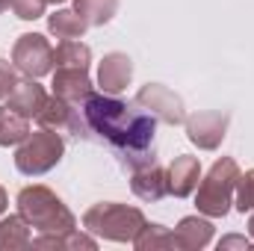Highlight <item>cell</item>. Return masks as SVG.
Returning <instances> with one entry per match:
<instances>
[{
    "mask_svg": "<svg viewBox=\"0 0 254 251\" xmlns=\"http://www.w3.org/2000/svg\"><path fill=\"white\" fill-rule=\"evenodd\" d=\"M83 119L104 142H110L130 169L154 163V133L157 119L148 110H136L116 95H89L83 104Z\"/></svg>",
    "mask_w": 254,
    "mask_h": 251,
    "instance_id": "6da1fadb",
    "label": "cell"
},
{
    "mask_svg": "<svg viewBox=\"0 0 254 251\" xmlns=\"http://www.w3.org/2000/svg\"><path fill=\"white\" fill-rule=\"evenodd\" d=\"M18 213L27 219L30 228L42 234H65L74 231V213L63 204V198L48 187H24L18 192Z\"/></svg>",
    "mask_w": 254,
    "mask_h": 251,
    "instance_id": "7a4b0ae2",
    "label": "cell"
},
{
    "mask_svg": "<svg viewBox=\"0 0 254 251\" xmlns=\"http://www.w3.org/2000/svg\"><path fill=\"white\" fill-rule=\"evenodd\" d=\"M240 181V166L234 157H222L213 163V169L207 172V178L198 184L195 195V207L204 216L213 219H225L231 213V201H234V189Z\"/></svg>",
    "mask_w": 254,
    "mask_h": 251,
    "instance_id": "3957f363",
    "label": "cell"
},
{
    "mask_svg": "<svg viewBox=\"0 0 254 251\" xmlns=\"http://www.w3.org/2000/svg\"><path fill=\"white\" fill-rule=\"evenodd\" d=\"M83 228L110 240V243H133L136 234L145 228V216L139 207L127 204H95L83 216Z\"/></svg>",
    "mask_w": 254,
    "mask_h": 251,
    "instance_id": "277c9868",
    "label": "cell"
},
{
    "mask_svg": "<svg viewBox=\"0 0 254 251\" xmlns=\"http://www.w3.org/2000/svg\"><path fill=\"white\" fill-rule=\"evenodd\" d=\"M63 154H65L63 136L57 130H51V127H42V130L30 133L21 142L18 154H15V169L21 175H27V178H36V175L51 172L63 160Z\"/></svg>",
    "mask_w": 254,
    "mask_h": 251,
    "instance_id": "5b68a950",
    "label": "cell"
},
{
    "mask_svg": "<svg viewBox=\"0 0 254 251\" xmlns=\"http://www.w3.org/2000/svg\"><path fill=\"white\" fill-rule=\"evenodd\" d=\"M12 63H15V68L21 74H27L33 80L51 74L54 65H57L54 63V48H51V42L42 33H24V36H18V42L12 48Z\"/></svg>",
    "mask_w": 254,
    "mask_h": 251,
    "instance_id": "8992f818",
    "label": "cell"
},
{
    "mask_svg": "<svg viewBox=\"0 0 254 251\" xmlns=\"http://www.w3.org/2000/svg\"><path fill=\"white\" fill-rule=\"evenodd\" d=\"M133 104H136V107H142V110H148L154 119H160V122H166V125H172V127L187 122L184 101H181V95H175L169 86L148 83V86H142V89L136 92Z\"/></svg>",
    "mask_w": 254,
    "mask_h": 251,
    "instance_id": "52a82bcc",
    "label": "cell"
},
{
    "mask_svg": "<svg viewBox=\"0 0 254 251\" xmlns=\"http://www.w3.org/2000/svg\"><path fill=\"white\" fill-rule=\"evenodd\" d=\"M184 125H187V136H190L192 145H198L201 151H216L228 133L231 116L219 113V110H204V113L190 116Z\"/></svg>",
    "mask_w": 254,
    "mask_h": 251,
    "instance_id": "ba28073f",
    "label": "cell"
},
{
    "mask_svg": "<svg viewBox=\"0 0 254 251\" xmlns=\"http://www.w3.org/2000/svg\"><path fill=\"white\" fill-rule=\"evenodd\" d=\"M54 95L68 101L71 107H83L92 95V80L89 68H57L54 74Z\"/></svg>",
    "mask_w": 254,
    "mask_h": 251,
    "instance_id": "9c48e42d",
    "label": "cell"
},
{
    "mask_svg": "<svg viewBox=\"0 0 254 251\" xmlns=\"http://www.w3.org/2000/svg\"><path fill=\"white\" fill-rule=\"evenodd\" d=\"M133 77V63L127 54H107L98 65V86L104 95H122Z\"/></svg>",
    "mask_w": 254,
    "mask_h": 251,
    "instance_id": "30bf717a",
    "label": "cell"
},
{
    "mask_svg": "<svg viewBox=\"0 0 254 251\" xmlns=\"http://www.w3.org/2000/svg\"><path fill=\"white\" fill-rule=\"evenodd\" d=\"M198 181H201V163L198 157H175V163L166 169V184H169V192L175 198H187L198 189Z\"/></svg>",
    "mask_w": 254,
    "mask_h": 251,
    "instance_id": "8fae6325",
    "label": "cell"
},
{
    "mask_svg": "<svg viewBox=\"0 0 254 251\" xmlns=\"http://www.w3.org/2000/svg\"><path fill=\"white\" fill-rule=\"evenodd\" d=\"M130 189L139 201H160L166 192H169V184H166V169H160L157 163H145L139 169H133V181H130Z\"/></svg>",
    "mask_w": 254,
    "mask_h": 251,
    "instance_id": "7c38bea8",
    "label": "cell"
},
{
    "mask_svg": "<svg viewBox=\"0 0 254 251\" xmlns=\"http://www.w3.org/2000/svg\"><path fill=\"white\" fill-rule=\"evenodd\" d=\"M36 122L42 127H51V130H71V133H77L80 136V119H77V107H71L68 101L63 98H48L45 101V107L39 110V116H36Z\"/></svg>",
    "mask_w": 254,
    "mask_h": 251,
    "instance_id": "4fadbf2b",
    "label": "cell"
},
{
    "mask_svg": "<svg viewBox=\"0 0 254 251\" xmlns=\"http://www.w3.org/2000/svg\"><path fill=\"white\" fill-rule=\"evenodd\" d=\"M45 101H48L45 89H42L33 77H27V80H18V83H15V89L9 92V104H6V107H12L15 113H21V116H27V119H36L39 110L45 107Z\"/></svg>",
    "mask_w": 254,
    "mask_h": 251,
    "instance_id": "5bb4252c",
    "label": "cell"
},
{
    "mask_svg": "<svg viewBox=\"0 0 254 251\" xmlns=\"http://www.w3.org/2000/svg\"><path fill=\"white\" fill-rule=\"evenodd\" d=\"M175 237H178V243H181L184 251H198V249H204V246H210V240H213V225H210L207 219L187 216V219H181Z\"/></svg>",
    "mask_w": 254,
    "mask_h": 251,
    "instance_id": "9a60e30c",
    "label": "cell"
},
{
    "mask_svg": "<svg viewBox=\"0 0 254 251\" xmlns=\"http://www.w3.org/2000/svg\"><path fill=\"white\" fill-rule=\"evenodd\" d=\"M30 136V119L15 113L12 107H0V148L21 145Z\"/></svg>",
    "mask_w": 254,
    "mask_h": 251,
    "instance_id": "2e32d148",
    "label": "cell"
},
{
    "mask_svg": "<svg viewBox=\"0 0 254 251\" xmlns=\"http://www.w3.org/2000/svg\"><path fill=\"white\" fill-rule=\"evenodd\" d=\"M30 225L27 219L18 216H6L0 222V251H18V249H30Z\"/></svg>",
    "mask_w": 254,
    "mask_h": 251,
    "instance_id": "e0dca14e",
    "label": "cell"
},
{
    "mask_svg": "<svg viewBox=\"0 0 254 251\" xmlns=\"http://www.w3.org/2000/svg\"><path fill=\"white\" fill-rule=\"evenodd\" d=\"M122 0H74V12L89 24V27H104L116 18Z\"/></svg>",
    "mask_w": 254,
    "mask_h": 251,
    "instance_id": "ac0fdd59",
    "label": "cell"
},
{
    "mask_svg": "<svg viewBox=\"0 0 254 251\" xmlns=\"http://www.w3.org/2000/svg\"><path fill=\"white\" fill-rule=\"evenodd\" d=\"M133 249L136 251H163V249H181V243H178V237L169 231V228H163V225H148L145 222V228L136 234V240H133Z\"/></svg>",
    "mask_w": 254,
    "mask_h": 251,
    "instance_id": "d6986e66",
    "label": "cell"
},
{
    "mask_svg": "<svg viewBox=\"0 0 254 251\" xmlns=\"http://www.w3.org/2000/svg\"><path fill=\"white\" fill-rule=\"evenodd\" d=\"M33 249H86L95 251L98 243L86 234H77V231H65V234H42L39 240L30 243Z\"/></svg>",
    "mask_w": 254,
    "mask_h": 251,
    "instance_id": "ffe728a7",
    "label": "cell"
},
{
    "mask_svg": "<svg viewBox=\"0 0 254 251\" xmlns=\"http://www.w3.org/2000/svg\"><path fill=\"white\" fill-rule=\"evenodd\" d=\"M54 63H57V68H89L92 51H89V45H83L77 39H63V45L54 51Z\"/></svg>",
    "mask_w": 254,
    "mask_h": 251,
    "instance_id": "44dd1931",
    "label": "cell"
},
{
    "mask_svg": "<svg viewBox=\"0 0 254 251\" xmlns=\"http://www.w3.org/2000/svg\"><path fill=\"white\" fill-rule=\"evenodd\" d=\"M86 21L74 12V9H60L48 18V30L57 36V39H80L86 33Z\"/></svg>",
    "mask_w": 254,
    "mask_h": 251,
    "instance_id": "7402d4cb",
    "label": "cell"
},
{
    "mask_svg": "<svg viewBox=\"0 0 254 251\" xmlns=\"http://www.w3.org/2000/svg\"><path fill=\"white\" fill-rule=\"evenodd\" d=\"M237 210L240 213H252L254 210V169H249L246 175L240 172V181H237Z\"/></svg>",
    "mask_w": 254,
    "mask_h": 251,
    "instance_id": "603a6c76",
    "label": "cell"
},
{
    "mask_svg": "<svg viewBox=\"0 0 254 251\" xmlns=\"http://www.w3.org/2000/svg\"><path fill=\"white\" fill-rule=\"evenodd\" d=\"M48 0H9V9L21 18V21H36L45 15Z\"/></svg>",
    "mask_w": 254,
    "mask_h": 251,
    "instance_id": "cb8c5ba5",
    "label": "cell"
},
{
    "mask_svg": "<svg viewBox=\"0 0 254 251\" xmlns=\"http://www.w3.org/2000/svg\"><path fill=\"white\" fill-rule=\"evenodd\" d=\"M18 83V74H15V65H9L6 60H0V101L9 98V92L15 89Z\"/></svg>",
    "mask_w": 254,
    "mask_h": 251,
    "instance_id": "d4e9b609",
    "label": "cell"
},
{
    "mask_svg": "<svg viewBox=\"0 0 254 251\" xmlns=\"http://www.w3.org/2000/svg\"><path fill=\"white\" fill-rule=\"evenodd\" d=\"M225 249H252V243L246 237H225L219 243V251H225Z\"/></svg>",
    "mask_w": 254,
    "mask_h": 251,
    "instance_id": "484cf974",
    "label": "cell"
},
{
    "mask_svg": "<svg viewBox=\"0 0 254 251\" xmlns=\"http://www.w3.org/2000/svg\"><path fill=\"white\" fill-rule=\"evenodd\" d=\"M6 207H9V195H6V189L0 187V216L6 213Z\"/></svg>",
    "mask_w": 254,
    "mask_h": 251,
    "instance_id": "4316f807",
    "label": "cell"
},
{
    "mask_svg": "<svg viewBox=\"0 0 254 251\" xmlns=\"http://www.w3.org/2000/svg\"><path fill=\"white\" fill-rule=\"evenodd\" d=\"M249 234H252V237H254V216H252V219H249Z\"/></svg>",
    "mask_w": 254,
    "mask_h": 251,
    "instance_id": "83f0119b",
    "label": "cell"
},
{
    "mask_svg": "<svg viewBox=\"0 0 254 251\" xmlns=\"http://www.w3.org/2000/svg\"><path fill=\"white\" fill-rule=\"evenodd\" d=\"M6 6H9V0H0V12H3V9H6Z\"/></svg>",
    "mask_w": 254,
    "mask_h": 251,
    "instance_id": "f1b7e54d",
    "label": "cell"
},
{
    "mask_svg": "<svg viewBox=\"0 0 254 251\" xmlns=\"http://www.w3.org/2000/svg\"><path fill=\"white\" fill-rule=\"evenodd\" d=\"M48 3H65V0H48Z\"/></svg>",
    "mask_w": 254,
    "mask_h": 251,
    "instance_id": "f546056e",
    "label": "cell"
}]
</instances>
